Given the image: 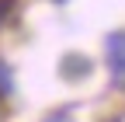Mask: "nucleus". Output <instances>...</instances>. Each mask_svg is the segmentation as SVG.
<instances>
[{"label":"nucleus","instance_id":"nucleus-1","mask_svg":"<svg viewBox=\"0 0 125 122\" xmlns=\"http://www.w3.org/2000/svg\"><path fill=\"white\" fill-rule=\"evenodd\" d=\"M104 63L111 73V84L125 87V32H111L104 38Z\"/></svg>","mask_w":125,"mask_h":122},{"label":"nucleus","instance_id":"nucleus-2","mask_svg":"<svg viewBox=\"0 0 125 122\" xmlns=\"http://www.w3.org/2000/svg\"><path fill=\"white\" fill-rule=\"evenodd\" d=\"M94 73V63L87 56H80V52H66L59 59V77L62 80H70V84H80V80H87Z\"/></svg>","mask_w":125,"mask_h":122},{"label":"nucleus","instance_id":"nucleus-3","mask_svg":"<svg viewBox=\"0 0 125 122\" xmlns=\"http://www.w3.org/2000/svg\"><path fill=\"white\" fill-rule=\"evenodd\" d=\"M14 94V66L7 59H0V101Z\"/></svg>","mask_w":125,"mask_h":122},{"label":"nucleus","instance_id":"nucleus-4","mask_svg":"<svg viewBox=\"0 0 125 122\" xmlns=\"http://www.w3.org/2000/svg\"><path fill=\"white\" fill-rule=\"evenodd\" d=\"M42 122H76V119H73V112H66V108H59V112H52V115H45Z\"/></svg>","mask_w":125,"mask_h":122},{"label":"nucleus","instance_id":"nucleus-5","mask_svg":"<svg viewBox=\"0 0 125 122\" xmlns=\"http://www.w3.org/2000/svg\"><path fill=\"white\" fill-rule=\"evenodd\" d=\"M10 7H14V0H0V21L10 14Z\"/></svg>","mask_w":125,"mask_h":122},{"label":"nucleus","instance_id":"nucleus-6","mask_svg":"<svg viewBox=\"0 0 125 122\" xmlns=\"http://www.w3.org/2000/svg\"><path fill=\"white\" fill-rule=\"evenodd\" d=\"M52 4H70V0H52Z\"/></svg>","mask_w":125,"mask_h":122}]
</instances>
